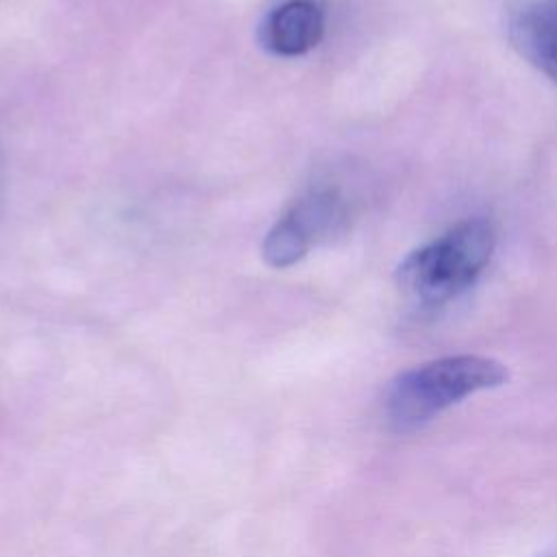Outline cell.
<instances>
[{"label": "cell", "mask_w": 557, "mask_h": 557, "mask_svg": "<svg viewBox=\"0 0 557 557\" xmlns=\"http://www.w3.org/2000/svg\"><path fill=\"white\" fill-rule=\"evenodd\" d=\"M513 48L557 83V0H529L509 22Z\"/></svg>", "instance_id": "obj_5"}, {"label": "cell", "mask_w": 557, "mask_h": 557, "mask_svg": "<svg viewBox=\"0 0 557 557\" xmlns=\"http://www.w3.org/2000/svg\"><path fill=\"white\" fill-rule=\"evenodd\" d=\"M324 33V15L313 0H287L274 7L261 28V46L278 57H300L318 46Z\"/></svg>", "instance_id": "obj_4"}, {"label": "cell", "mask_w": 557, "mask_h": 557, "mask_svg": "<svg viewBox=\"0 0 557 557\" xmlns=\"http://www.w3.org/2000/svg\"><path fill=\"white\" fill-rule=\"evenodd\" d=\"M507 368L483 355H448L400 372L387 387L385 411L396 429H416L459 400L498 387Z\"/></svg>", "instance_id": "obj_2"}, {"label": "cell", "mask_w": 557, "mask_h": 557, "mask_svg": "<svg viewBox=\"0 0 557 557\" xmlns=\"http://www.w3.org/2000/svg\"><path fill=\"white\" fill-rule=\"evenodd\" d=\"M553 557H557V555H553Z\"/></svg>", "instance_id": "obj_6"}, {"label": "cell", "mask_w": 557, "mask_h": 557, "mask_svg": "<svg viewBox=\"0 0 557 557\" xmlns=\"http://www.w3.org/2000/svg\"><path fill=\"white\" fill-rule=\"evenodd\" d=\"M494 248L496 233L487 220H461L398 263V287L422 305L455 300L483 274Z\"/></svg>", "instance_id": "obj_1"}, {"label": "cell", "mask_w": 557, "mask_h": 557, "mask_svg": "<svg viewBox=\"0 0 557 557\" xmlns=\"http://www.w3.org/2000/svg\"><path fill=\"white\" fill-rule=\"evenodd\" d=\"M344 222V209L335 194L322 191L292 207L265 235L263 259L272 268H289L298 263L309 248L337 233Z\"/></svg>", "instance_id": "obj_3"}]
</instances>
